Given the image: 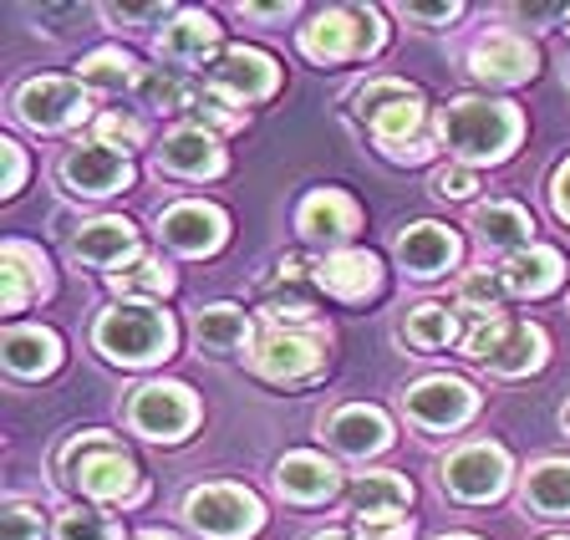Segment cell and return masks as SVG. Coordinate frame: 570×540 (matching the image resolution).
Instances as JSON below:
<instances>
[{
    "mask_svg": "<svg viewBox=\"0 0 570 540\" xmlns=\"http://www.w3.org/2000/svg\"><path fill=\"white\" fill-rule=\"evenodd\" d=\"M51 276H47V255L26 240H6L0 245V306L21 312L31 296H47Z\"/></svg>",
    "mask_w": 570,
    "mask_h": 540,
    "instance_id": "ffe728a7",
    "label": "cell"
},
{
    "mask_svg": "<svg viewBox=\"0 0 570 540\" xmlns=\"http://www.w3.org/2000/svg\"><path fill=\"white\" fill-rule=\"evenodd\" d=\"M534 67H540V51L524 37H514V31H484V37L469 47V72H474L479 82L514 87V82H530Z\"/></svg>",
    "mask_w": 570,
    "mask_h": 540,
    "instance_id": "9a60e30c",
    "label": "cell"
},
{
    "mask_svg": "<svg viewBox=\"0 0 570 540\" xmlns=\"http://www.w3.org/2000/svg\"><path fill=\"white\" fill-rule=\"evenodd\" d=\"M174 322L148 301H118L92 322V347L118 367H154L174 352Z\"/></svg>",
    "mask_w": 570,
    "mask_h": 540,
    "instance_id": "277c9868",
    "label": "cell"
},
{
    "mask_svg": "<svg viewBox=\"0 0 570 540\" xmlns=\"http://www.w3.org/2000/svg\"><path fill=\"white\" fill-rule=\"evenodd\" d=\"M356 118L372 128L377 148L392 164H423V158H433V132H428L417 87L397 82V77L367 82L356 92Z\"/></svg>",
    "mask_w": 570,
    "mask_h": 540,
    "instance_id": "6da1fadb",
    "label": "cell"
},
{
    "mask_svg": "<svg viewBox=\"0 0 570 540\" xmlns=\"http://www.w3.org/2000/svg\"><path fill=\"white\" fill-rule=\"evenodd\" d=\"M540 362H546V332L530 322H504V332H499L484 367L494 377H524V373H534Z\"/></svg>",
    "mask_w": 570,
    "mask_h": 540,
    "instance_id": "83f0119b",
    "label": "cell"
},
{
    "mask_svg": "<svg viewBox=\"0 0 570 540\" xmlns=\"http://www.w3.org/2000/svg\"><path fill=\"white\" fill-rule=\"evenodd\" d=\"M306 540H352L346 530H316V536H306Z\"/></svg>",
    "mask_w": 570,
    "mask_h": 540,
    "instance_id": "681fc988",
    "label": "cell"
},
{
    "mask_svg": "<svg viewBox=\"0 0 570 540\" xmlns=\"http://www.w3.org/2000/svg\"><path fill=\"white\" fill-rule=\"evenodd\" d=\"M439 540H479V536H439Z\"/></svg>",
    "mask_w": 570,
    "mask_h": 540,
    "instance_id": "816d5d0a",
    "label": "cell"
},
{
    "mask_svg": "<svg viewBox=\"0 0 570 540\" xmlns=\"http://www.w3.org/2000/svg\"><path fill=\"white\" fill-rule=\"evenodd\" d=\"M560 423H566V433H570V403H566V409H560Z\"/></svg>",
    "mask_w": 570,
    "mask_h": 540,
    "instance_id": "f907efd6",
    "label": "cell"
},
{
    "mask_svg": "<svg viewBox=\"0 0 570 540\" xmlns=\"http://www.w3.org/2000/svg\"><path fill=\"white\" fill-rule=\"evenodd\" d=\"M107 286L118 291L122 301H132V296H168V291H174V271H168L164 261H154V255H138L132 265L112 271V276H107Z\"/></svg>",
    "mask_w": 570,
    "mask_h": 540,
    "instance_id": "e575fe53",
    "label": "cell"
},
{
    "mask_svg": "<svg viewBox=\"0 0 570 540\" xmlns=\"http://www.w3.org/2000/svg\"><path fill=\"white\" fill-rule=\"evenodd\" d=\"M199 423V403L184 383H142L128 397V429L154 439V444H178L189 439V429Z\"/></svg>",
    "mask_w": 570,
    "mask_h": 540,
    "instance_id": "ba28073f",
    "label": "cell"
},
{
    "mask_svg": "<svg viewBox=\"0 0 570 540\" xmlns=\"http://www.w3.org/2000/svg\"><path fill=\"white\" fill-rule=\"evenodd\" d=\"M138 97H142V108H158V112H178V108H189V87L178 82L174 72H164V67H148V72H142Z\"/></svg>",
    "mask_w": 570,
    "mask_h": 540,
    "instance_id": "8d00e7d4",
    "label": "cell"
},
{
    "mask_svg": "<svg viewBox=\"0 0 570 540\" xmlns=\"http://www.w3.org/2000/svg\"><path fill=\"white\" fill-rule=\"evenodd\" d=\"M499 276H504V286H510L514 296H550V291L566 281V261H560V251H550V245H530V251H520V255H504Z\"/></svg>",
    "mask_w": 570,
    "mask_h": 540,
    "instance_id": "484cf974",
    "label": "cell"
},
{
    "mask_svg": "<svg viewBox=\"0 0 570 540\" xmlns=\"http://www.w3.org/2000/svg\"><path fill=\"white\" fill-rule=\"evenodd\" d=\"M245 16H265V21H281V16H291V6H245Z\"/></svg>",
    "mask_w": 570,
    "mask_h": 540,
    "instance_id": "7dc6e473",
    "label": "cell"
},
{
    "mask_svg": "<svg viewBox=\"0 0 570 540\" xmlns=\"http://www.w3.org/2000/svg\"><path fill=\"white\" fill-rule=\"evenodd\" d=\"M281 87V67L255 47H229L225 57L209 67V92H219L225 102L245 108V102H265Z\"/></svg>",
    "mask_w": 570,
    "mask_h": 540,
    "instance_id": "4fadbf2b",
    "label": "cell"
},
{
    "mask_svg": "<svg viewBox=\"0 0 570 540\" xmlns=\"http://www.w3.org/2000/svg\"><path fill=\"white\" fill-rule=\"evenodd\" d=\"M524 132V118L514 102H494V97H453L439 112V138L449 144L453 158L463 164H504L514 154Z\"/></svg>",
    "mask_w": 570,
    "mask_h": 540,
    "instance_id": "7a4b0ae2",
    "label": "cell"
},
{
    "mask_svg": "<svg viewBox=\"0 0 570 540\" xmlns=\"http://www.w3.org/2000/svg\"><path fill=\"white\" fill-rule=\"evenodd\" d=\"M189 112L199 118V128H209V132H235V128H245V112H235V102H225L219 92H194L189 97Z\"/></svg>",
    "mask_w": 570,
    "mask_h": 540,
    "instance_id": "74e56055",
    "label": "cell"
},
{
    "mask_svg": "<svg viewBox=\"0 0 570 540\" xmlns=\"http://www.w3.org/2000/svg\"><path fill=\"white\" fill-rule=\"evenodd\" d=\"M87 87L82 82H61V77H31L16 92V118L36 132H61L71 122L87 118Z\"/></svg>",
    "mask_w": 570,
    "mask_h": 540,
    "instance_id": "8fae6325",
    "label": "cell"
},
{
    "mask_svg": "<svg viewBox=\"0 0 570 540\" xmlns=\"http://www.w3.org/2000/svg\"><path fill=\"white\" fill-rule=\"evenodd\" d=\"M530 215H524L520 205H510V199H494V205H479L474 209V235L484 251H530Z\"/></svg>",
    "mask_w": 570,
    "mask_h": 540,
    "instance_id": "f1b7e54d",
    "label": "cell"
},
{
    "mask_svg": "<svg viewBox=\"0 0 570 540\" xmlns=\"http://www.w3.org/2000/svg\"><path fill=\"white\" fill-rule=\"evenodd\" d=\"M57 474H61V484L82 490L87 500H97V504L142 500L138 464L122 454V444L112 433H82V439H71V444L57 454Z\"/></svg>",
    "mask_w": 570,
    "mask_h": 540,
    "instance_id": "3957f363",
    "label": "cell"
},
{
    "mask_svg": "<svg viewBox=\"0 0 570 540\" xmlns=\"http://www.w3.org/2000/svg\"><path fill=\"white\" fill-rule=\"evenodd\" d=\"M97 144L118 148V154L128 158L132 148H142V122L132 118V112H102V118H97Z\"/></svg>",
    "mask_w": 570,
    "mask_h": 540,
    "instance_id": "f35d334b",
    "label": "cell"
},
{
    "mask_svg": "<svg viewBox=\"0 0 570 540\" xmlns=\"http://www.w3.org/2000/svg\"><path fill=\"white\" fill-rule=\"evenodd\" d=\"M158 174H174V179H219L225 174V148L209 128H174L164 132V144L154 154Z\"/></svg>",
    "mask_w": 570,
    "mask_h": 540,
    "instance_id": "2e32d148",
    "label": "cell"
},
{
    "mask_svg": "<svg viewBox=\"0 0 570 540\" xmlns=\"http://www.w3.org/2000/svg\"><path fill=\"white\" fill-rule=\"evenodd\" d=\"M336 454H352V459H367V454H382L392 444V423L387 413L367 409V403H346L326 419V433H321Z\"/></svg>",
    "mask_w": 570,
    "mask_h": 540,
    "instance_id": "d6986e66",
    "label": "cell"
},
{
    "mask_svg": "<svg viewBox=\"0 0 570 540\" xmlns=\"http://www.w3.org/2000/svg\"><path fill=\"white\" fill-rule=\"evenodd\" d=\"M439 480H443V494H453V500H463V504L499 500L504 484H510V454L499 444H489V439H474V444L453 449V454L443 459Z\"/></svg>",
    "mask_w": 570,
    "mask_h": 540,
    "instance_id": "9c48e42d",
    "label": "cell"
},
{
    "mask_svg": "<svg viewBox=\"0 0 570 540\" xmlns=\"http://www.w3.org/2000/svg\"><path fill=\"white\" fill-rule=\"evenodd\" d=\"M407 504H413V484H407L397 469H367V474H356V484H352L356 520L362 516H403Z\"/></svg>",
    "mask_w": 570,
    "mask_h": 540,
    "instance_id": "4dcf8cb0",
    "label": "cell"
},
{
    "mask_svg": "<svg viewBox=\"0 0 570 540\" xmlns=\"http://www.w3.org/2000/svg\"><path fill=\"white\" fill-rule=\"evenodd\" d=\"M453 261H459V240H453V229L439 225V219H417V225H407L397 235V265L413 281L443 276Z\"/></svg>",
    "mask_w": 570,
    "mask_h": 540,
    "instance_id": "e0dca14e",
    "label": "cell"
},
{
    "mask_svg": "<svg viewBox=\"0 0 570 540\" xmlns=\"http://www.w3.org/2000/svg\"><path fill=\"white\" fill-rule=\"evenodd\" d=\"M77 82H82L87 92H128V87L142 82V67L128 57V51L102 47V51H87V57L77 61Z\"/></svg>",
    "mask_w": 570,
    "mask_h": 540,
    "instance_id": "1f68e13d",
    "label": "cell"
},
{
    "mask_svg": "<svg viewBox=\"0 0 570 540\" xmlns=\"http://www.w3.org/2000/svg\"><path fill=\"white\" fill-rule=\"evenodd\" d=\"M138 251V229L118 215H102V219H87L77 225L71 235V255L87 265H122V255Z\"/></svg>",
    "mask_w": 570,
    "mask_h": 540,
    "instance_id": "d4e9b609",
    "label": "cell"
},
{
    "mask_svg": "<svg viewBox=\"0 0 570 540\" xmlns=\"http://www.w3.org/2000/svg\"><path fill=\"white\" fill-rule=\"evenodd\" d=\"M41 530H47V520H41L36 504L16 500L0 510V540H41Z\"/></svg>",
    "mask_w": 570,
    "mask_h": 540,
    "instance_id": "ab89813d",
    "label": "cell"
},
{
    "mask_svg": "<svg viewBox=\"0 0 570 540\" xmlns=\"http://www.w3.org/2000/svg\"><path fill=\"white\" fill-rule=\"evenodd\" d=\"M184 520L204 540H249L265 526V504L245 484H199L184 494Z\"/></svg>",
    "mask_w": 570,
    "mask_h": 540,
    "instance_id": "52a82bcc",
    "label": "cell"
},
{
    "mask_svg": "<svg viewBox=\"0 0 570 540\" xmlns=\"http://www.w3.org/2000/svg\"><path fill=\"white\" fill-rule=\"evenodd\" d=\"M214 41H219V26H214V16L184 11L174 26H164V37H158V57L174 61V67H199L204 51H214Z\"/></svg>",
    "mask_w": 570,
    "mask_h": 540,
    "instance_id": "f546056e",
    "label": "cell"
},
{
    "mask_svg": "<svg viewBox=\"0 0 570 540\" xmlns=\"http://www.w3.org/2000/svg\"><path fill=\"white\" fill-rule=\"evenodd\" d=\"M403 16H407V21L443 26V21H453V16H459V6H453V0H443V6H403Z\"/></svg>",
    "mask_w": 570,
    "mask_h": 540,
    "instance_id": "f6af8a7d",
    "label": "cell"
},
{
    "mask_svg": "<svg viewBox=\"0 0 570 540\" xmlns=\"http://www.w3.org/2000/svg\"><path fill=\"white\" fill-rule=\"evenodd\" d=\"M132 540H178V536H174V530H138Z\"/></svg>",
    "mask_w": 570,
    "mask_h": 540,
    "instance_id": "c3c4849f",
    "label": "cell"
},
{
    "mask_svg": "<svg viewBox=\"0 0 570 540\" xmlns=\"http://www.w3.org/2000/svg\"><path fill=\"white\" fill-rule=\"evenodd\" d=\"M194 342H199V352H209V357H235L239 347H255V326H249V316L239 312V306H229V301H214V306H199L194 312Z\"/></svg>",
    "mask_w": 570,
    "mask_h": 540,
    "instance_id": "603a6c76",
    "label": "cell"
},
{
    "mask_svg": "<svg viewBox=\"0 0 570 540\" xmlns=\"http://www.w3.org/2000/svg\"><path fill=\"white\" fill-rule=\"evenodd\" d=\"M356 225H362V209H356L352 194H342V189H316V194H306L296 209V229L311 245H342L356 235Z\"/></svg>",
    "mask_w": 570,
    "mask_h": 540,
    "instance_id": "ac0fdd59",
    "label": "cell"
},
{
    "mask_svg": "<svg viewBox=\"0 0 570 540\" xmlns=\"http://www.w3.org/2000/svg\"><path fill=\"white\" fill-rule=\"evenodd\" d=\"M433 189L443 194V199H469V194L479 189V174L469 164H453V168H439V179H433Z\"/></svg>",
    "mask_w": 570,
    "mask_h": 540,
    "instance_id": "b9f144b4",
    "label": "cell"
},
{
    "mask_svg": "<svg viewBox=\"0 0 570 540\" xmlns=\"http://www.w3.org/2000/svg\"><path fill=\"white\" fill-rule=\"evenodd\" d=\"M550 205H556V215L570 225V158L556 168V179H550Z\"/></svg>",
    "mask_w": 570,
    "mask_h": 540,
    "instance_id": "ee69618b",
    "label": "cell"
},
{
    "mask_svg": "<svg viewBox=\"0 0 570 540\" xmlns=\"http://www.w3.org/2000/svg\"><path fill=\"white\" fill-rule=\"evenodd\" d=\"M0 158H6V194H16V189H21V179H26L21 144H16V138H0Z\"/></svg>",
    "mask_w": 570,
    "mask_h": 540,
    "instance_id": "7bdbcfd3",
    "label": "cell"
},
{
    "mask_svg": "<svg viewBox=\"0 0 570 540\" xmlns=\"http://www.w3.org/2000/svg\"><path fill=\"white\" fill-rule=\"evenodd\" d=\"M316 281L336 301H367L382 291V265L372 251H332L316 265Z\"/></svg>",
    "mask_w": 570,
    "mask_h": 540,
    "instance_id": "7402d4cb",
    "label": "cell"
},
{
    "mask_svg": "<svg viewBox=\"0 0 570 540\" xmlns=\"http://www.w3.org/2000/svg\"><path fill=\"white\" fill-rule=\"evenodd\" d=\"M0 357L16 377H47L61 367V336L47 326H11L0 336Z\"/></svg>",
    "mask_w": 570,
    "mask_h": 540,
    "instance_id": "cb8c5ba5",
    "label": "cell"
},
{
    "mask_svg": "<svg viewBox=\"0 0 570 540\" xmlns=\"http://www.w3.org/2000/svg\"><path fill=\"white\" fill-rule=\"evenodd\" d=\"M275 490L296 504H326L342 490V474H336L332 459H321V454H285L275 464Z\"/></svg>",
    "mask_w": 570,
    "mask_h": 540,
    "instance_id": "44dd1931",
    "label": "cell"
},
{
    "mask_svg": "<svg viewBox=\"0 0 570 540\" xmlns=\"http://www.w3.org/2000/svg\"><path fill=\"white\" fill-rule=\"evenodd\" d=\"M546 540H570V536H546Z\"/></svg>",
    "mask_w": 570,
    "mask_h": 540,
    "instance_id": "f5cc1de1",
    "label": "cell"
},
{
    "mask_svg": "<svg viewBox=\"0 0 570 540\" xmlns=\"http://www.w3.org/2000/svg\"><path fill=\"white\" fill-rule=\"evenodd\" d=\"M107 16H112V21H164V6H107Z\"/></svg>",
    "mask_w": 570,
    "mask_h": 540,
    "instance_id": "bcb514c9",
    "label": "cell"
},
{
    "mask_svg": "<svg viewBox=\"0 0 570 540\" xmlns=\"http://www.w3.org/2000/svg\"><path fill=\"white\" fill-rule=\"evenodd\" d=\"M504 291H510V286H504V276H499V271H469V276L459 281V291H453V312H459L469 326L494 322Z\"/></svg>",
    "mask_w": 570,
    "mask_h": 540,
    "instance_id": "d6a6232c",
    "label": "cell"
},
{
    "mask_svg": "<svg viewBox=\"0 0 570 540\" xmlns=\"http://www.w3.org/2000/svg\"><path fill=\"white\" fill-rule=\"evenodd\" d=\"M382 41H387V26L372 6H336V11H321L311 26H301V51L321 67L362 61L382 51Z\"/></svg>",
    "mask_w": 570,
    "mask_h": 540,
    "instance_id": "5b68a950",
    "label": "cell"
},
{
    "mask_svg": "<svg viewBox=\"0 0 570 540\" xmlns=\"http://www.w3.org/2000/svg\"><path fill=\"white\" fill-rule=\"evenodd\" d=\"M158 235L178 255H214L229 235V219H225V209L204 205V199H178V205H168L158 215Z\"/></svg>",
    "mask_w": 570,
    "mask_h": 540,
    "instance_id": "5bb4252c",
    "label": "cell"
},
{
    "mask_svg": "<svg viewBox=\"0 0 570 540\" xmlns=\"http://www.w3.org/2000/svg\"><path fill=\"white\" fill-rule=\"evenodd\" d=\"M57 540H122V530L112 526V516H102L92 504H71L57 516Z\"/></svg>",
    "mask_w": 570,
    "mask_h": 540,
    "instance_id": "d590c367",
    "label": "cell"
},
{
    "mask_svg": "<svg viewBox=\"0 0 570 540\" xmlns=\"http://www.w3.org/2000/svg\"><path fill=\"white\" fill-rule=\"evenodd\" d=\"M249 367L265 383H311L326 367V332L321 326H275L265 322V332L249 347Z\"/></svg>",
    "mask_w": 570,
    "mask_h": 540,
    "instance_id": "8992f818",
    "label": "cell"
},
{
    "mask_svg": "<svg viewBox=\"0 0 570 540\" xmlns=\"http://www.w3.org/2000/svg\"><path fill=\"white\" fill-rule=\"evenodd\" d=\"M520 500L540 520H566L570 516V459H540V464H530V474L520 484Z\"/></svg>",
    "mask_w": 570,
    "mask_h": 540,
    "instance_id": "4316f807",
    "label": "cell"
},
{
    "mask_svg": "<svg viewBox=\"0 0 570 540\" xmlns=\"http://www.w3.org/2000/svg\"><path fill=\"white\" fill-rule=\"evenodd\" d=\"M474 409H479L474 387L463 383V377H443V373L417 377V383L403 393V413L417 423V429H428V433L459 429V423L474 419Z\"/></svg>",
    "mask_w": 570,
    "mask_h": 540,
    "instance_id": "30bf717a",
    "label": "cell"
},
{
    "mask_svg": "<svg viewBox=\"0 0 570 540\" xmlns=\"http://www.w3.org/2000/svg\"><path fill=\"white\" fill-rule=\"evenodd\" d=\"M356 540H413V520L407 516H362L356 520Z\"/></svg>",
    "mask_w": 570,
    "mask_h": 540,
    "instance_id": "60d3db41",
    "label": "cell"
},
{
    "mask_svg": "<svg viewBox=\"0 0 570 540\" xmlns=\"http://www.w3.org/2000/svg\"><path fill=\"white\" fill-rule=\"evenodd\" d=\"M61 184H67L71 194H87V199H107V194H122L132 184V164L118 154V148L107 144H71L67 154H61Z\"/></svg>",
    "mask_w": 570,
    "mask_h": 540,
    "instance_id": "7c38bea8",
    "label": "cell"
},
{
    "mask_svg": "<svg viewBox=\"0 0 570 540\" xmlns=\"http://www.w3.org/2000/svg\"><path fill=\"white\" fill-rule=\"evenodd\" d=\"M403 336L417 352H443L449 342H459V312H449V306H439V301L413 306L407 322H403Z\"/></svg>",
    "mask_w": 570,
    "mask_h": 540,
    "instance_id": "836d02e7",
    "label": "cell"
}]
</instances>
